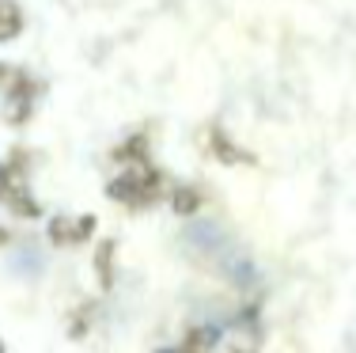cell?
I'll list each match as a JSON object with an SVG mask.
<instances>
[{
	"label": "cell",
	"mask_w": 356,
	"mask_h": 353,
	"mask_svg": "<svg viewBox=\"0 0 356 353\" xmlns=\"http://www.w3.org/2000/svg\"><path fill=\"white\" fill-rule=\"evenodd\" d=\"M190 247L197 251L201 258H205L213 270L220 274H227L232 281H239V285H247L254 281V270H250V262L239 255V247H235L227 235H220L213 224H201V228H193L190 232Z\"/></svg>",
	"instance_id": "6da1fadb"
}]
</instances>
